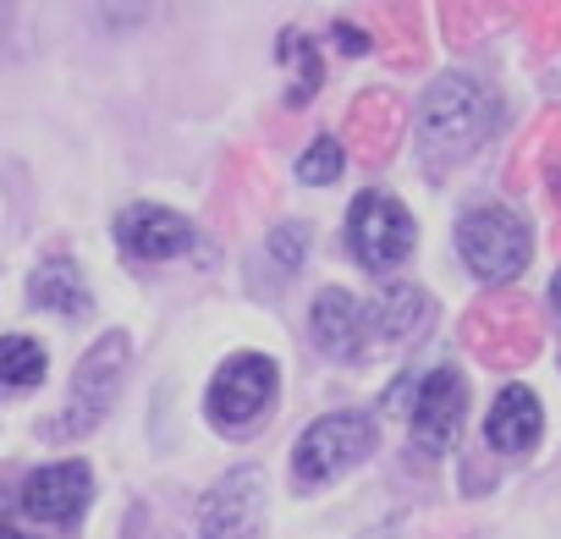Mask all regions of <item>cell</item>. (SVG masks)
Masks as SVG:
<instances>
[{"instance_id":"1","label":"cell","mask_w":561,"mask_h":539,"mask_svg":"<svg viewBox=\"0 0 561 539\" xmlns=\"http://www.w3.org/2000/svg\"><path fill=\"white\" fill-rule=\"evenodd\" d=\"M501 122V105L484 83L462 78V72H446L430 83L424 105H419V160L435 171V165H457L468 160L490 127Z\"/></svg>"},{"instance_id":"2","label":"cell","mask_w":561,"mask_h":539,"mask_svg":"<svg viewBox=\"0 0 561 539\" xmlns=\"http://www.w3.org/2000/svg\"><path fill=\"white\" fill-rule=\"evenodd\" d=\"M457 253L468 264V276L484 282V287H501V282H517L528 270V253H534V231L517 209L506 204H473L462 209L457 220Z\"/></svg>"},{"instance_id":"3","label":"cell","mask_w":561,"mask_h":539,"mask_svg":"<svg viewBox=\"0 0 561 539\" xmlns=\"http://www.w3.org/2000/svg\"><path fill=\"white\" fill-rule=\"evenodd\" d=\"M413 242H419V226H413L402 198H391L380 187L353 198V209H347V253L369 270V276H391L397 264H408Z\"/></svg>"},{"instance_id":"4","label":"cell","mask_w":561,"mask_h":539,"mask_svg":"<svg viewBox=\"0 0 561 539\" xmlns=\"http://www.w3.org/2000/svg\"><path fill=\"white\" fill-rule=\"evenodd\" d=\"M122 375H127V336H122V331H105V336L94 342V353L78 364L72 391H67V408H61L45 429L61 435V440L89 435V429L111 413V402H116V391H122Z\"/></svg>"},{"instance_id":"5","label":"cell","mask_w":561,"mask_h":539,"mask_svg":"<svg viewBox=\"0 0 561 539\" xmlns=\"http://www.w3.org/2000/svg\"><path fill=\"white\" fill-rule=\"evenodd\" d=\"M375 418L369 413H325L314 418L298 446H293V479L309 490V484H331L336 473L358 468L369 451H375Z\"/></svg>"},{"instance_id":"6","label":"cell","mask_w":561,"mask_h":539,"mask_svg":"<svg viewBox=\"0 0 561 539\" xmlns=\"http://www.w3.org/2000/svg\"><path fill=\"white\" fill-rule=\"evenodd\" d=\"M259 534H264V473L242 462L198 495L187 539H259Z\"/></svg>"},{"instance_id":"7","label":"cell","mask_w":561,"mask_h":539,"mask_svg":"<svg viewBox=\"0 0 561 539\" xmlns=\"http://www.w3.org/2000/svg\"><path fill=\"white\" fill-rule=\"evenodd\" d=\"M275 391H280L275 358H264V353H237V358H226V364L215 369V380H209V402H204V408H209V424H220V429H248L253 418L270 413Z\"/></svg>"},{"instance_id":"8","label":"cell","mask_w":561,"mask_h":539,"mask_svg":"<svg viewBox=\"0 0 561 539\" xmlns=\"http://www.w3.org/2000/svg\"><path fill=\"white\" fill-rule=\"evenodd\" d=\"M94 495V468L83 457H61V462H45L34 468L23 484H18V506L28 523H45V528H72L83 517Z\"/></svg>"},{"instance_id":"9","label":"cell","mask_w":561,"mask_h":539,"mask_svg":"<svg viewBox=\"0 0 561 539\" xmlns=\"http://www.w3.org/2000/svg\"><path fill=\"white\" fill-rule=\"evenodd\" d=\"M462 418H468V380L451 364L430 369L413 391V446L424 457H446L462 435Z\"/></svg>"},{"instance_id":"10","label":"cell","mask_w":561,"mask_h":539,"mask_svg":"<svg viewBox=\"0 0 561 539\" xmlns=\"http://www.w3.org/2000/svg\"><path fill=\"white\" fill-rule=\"evenodd\" d=\"M111 237L127 259L138 264H165V259H182L193 248V220H182L176 209L165 204H127L116 220H111Z\"/></svg>"},{"instance_id":"11","label":"cell","mask_w":561,"mask_h":539,"mask_svg":"<svg viewBox=\"0 0 561 539\" xmlns=\"http://www.w3.org/2000/svg\"><path fill=\"white\" fill-rule=\"evenodd\" d=\"M309 331H314V342H320L325 353H336V358H353V353H364V347L375 342V336H369V303L353 298V293H342V287H325V293L314 298Z\"/></svg>"},{"instance_id":"12","label":"cell","mask_w":561,"mask_h":539,"mask_svg":"<svg viewBox=\"0 0 561 539\" xmlns=\"http://www.w3.org/2000/svg\"><path fill=\"white\" fill-rule=\"evenodd\" d=\"M539 435H545V408H539V397H534L528 386H506V391L490 402V413H484V440H490V451L523 457V451H534Z\"/></svg>"},{"instance_id":"13","label":"cell","mask_w":561,"mask_h":539,"mask_svg":"<svg viewBox=\"0 0 561 539\" xmlns=\"http://www.w3.org/2000/svg\"><path fill=\"white\" fill-rule=\"evenodd\" d=\"M424 325H430V298L419 287H408V282L386 287L369 303V336L375 342H413Z\"/></svg>"},{"instance_id":"14","label":"cell","mask_w":561,"mask_h":539,"mask_svg":"<svg viewBox=\"0 0 561 539\" xmlns=\"http://www.w3.org/2000/svg\"><path fill=\"white\" fill-rule=\"evenodd\" d=\"M28 303L34 309H50V314H83L89 309V287H83L78 264L67 253L45 259L34 276H28Z\"/></svg>"},{"instance_id":"15","label":"cell","mask_w":561,"mask_h":539,"mask_svg":"<svg viewBox=\"0 0 561 539\" xmlns=\"http://www.w3.org/2000/svg\"><path fill=\"white\" fill-rule=\"evenodd\" d=\"M50 375V353L34 336H0V391H34Z\"/></svg>"},{"instance_id":"16","label":"cell","mask_w":561,"mask_h":539,"mask_svg":"<svg viewBox=\"0 0 561 539\" xmlns=\"http://www.w3.org/2000/svg\"><path fill=\"white\" fill-rule=\"evenodd\" d=\"M280 61L293 67V89H287V100H293V105H309V100L320 94V50H314V39L287 34V39H280Z\"/></svg>"},{"instance_id":"17","label":"cell","mask_w":561,"mask_h":539,"mask_svg":"<svg viewBox=\"0 0 561 539\" xmlns=\"http://www.w3.org/2000/svg\"><path fill=\"white\" fill-rule=\"evenodd\" d=\"M264 253H270V264L280 270V276H293V270L304 264V253H309V226H304V220L275 226V231L264 237Z\"/></svg>"},{"instance_id":"18","label":"cell","mask_w":561,"mask_h":539,"mask_svg":"<svg viewBox=\"0 0 561 539\" xmlns=\"http://www.w3.org/2000/svg\"><path fill=\"white\" fill-rule=\"evenodd\" d=\"M336 176H342V144H336V138H320V144L298 160V182L325 187V182H336Z\"/></svg>"},{"instance_id":"19","label":"cell","mask_w":561,"mask_h":539,"mask_svg":"<svg viewBox=\"0 0 561 539\" xmlns=\"http://www.w3.org/2000/svg\"><path fill=\"white\" fill-rule=\"evenodd\" d=\"M336 39H342V50H347V56H364V50H369V34H364V28H353V23H336Z\"/></svg>"},{"instance_id":"20","label":"cell","mask_w":561,"mask_h":539,"mask_svg":"<svg viewBox=\"0 0 561 539\" xmlns=\"http://www.w3.org/2000/svg\"><path fill=\"white\" fill-rule=\"evenodd\" d=\"M0 539H39V534H28V528H18V523H12V512H7V506H0Z\"/></svg>"},{"instance_id":"21","label":"cell","mask_w":561,"mask_h":539,"mask_svg":"<svg viewBox=\"0 0 561 539\" xmlns=\"http://www.w3.org/2000/svg\"><path fill=\"white\" fill-rule=\"evenodd\" d=\"M550 309L561 314V270H556V276H550Z\"/></svg>"}]
</instances>
